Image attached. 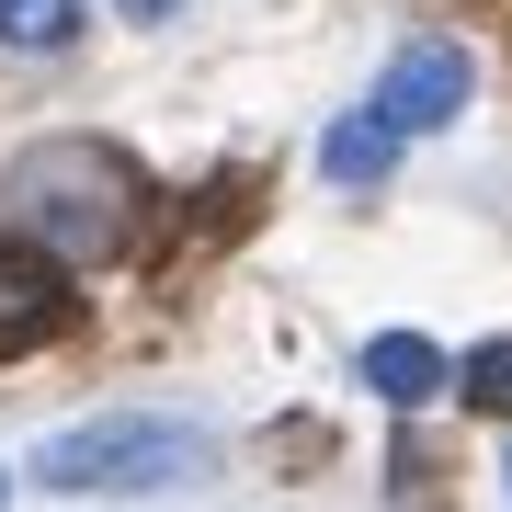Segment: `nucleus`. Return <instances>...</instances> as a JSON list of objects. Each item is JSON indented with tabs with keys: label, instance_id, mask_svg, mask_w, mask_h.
I'll return each mask as SVG.
<instances>
[{
	"label": "nucleus",
	"instance_id": "6e6552de",
	"mask_svg": "<svg viewBox=\"0 0 512 512\" xmlns=\"http://www.w3.org/2000/svg\"><path fill=\"white\" fill-rule=\"evenodd\" d=\"M456 376H467V399H478V410H512V342H478Z\"/></svg>",
	"mask_w": 512,
	"mask_h": 512
},
{
	"label": "nucleus",
	"instance_id": "20e7f679",
	"mask_svg": "<svg viewBox=\"0 0 512 512\" xmlns=\"http://www.w3.org/2000/svg\"><path fill=\"white\" fill-rule=\"evenodd\" d=\"M69 330V285L46 251H0V353H35Z\"/></svg>",
	"mask_w": 512,
	"mask_h": 512
},
{
	"label": "nucleus",
	"instance_id": "7ed1b4c3",
	"mask_svg": "<svg viewBox=\"0 0 512 512\" xmlns=\"http://www.w3.org/2000/svg\"><path fill=\"white\" fill-rule=\"evenodd\" d=\"M467 92H478L467 46H456V35H410V46L376 69V92H365V103H376L399 137H433V126H456V114H467Z\"/></svg>",
	"mask_w": 512,
	"mask_h": 512
},
{
	"label": "nucleus",
	"instance_id": "f03ea898",
	"mask_svg": "<svg viewBox=\"0 0 512 512\" xmlns=\"http://www.w3.org/2000/svg\"><path fill=\"white\" fill-rule=\"evenodd\" d=\"M35 478L46 490H194V478H217V433L183 410H103L46 433Z\"/></svg>",
	"mask_w": 512,
	"mask_h": 512
},
{
	"label": "nucleus",
	"instance_id": "423d86ee",
	"mask_svg": "<svg viewBox=\"0 0 512 512\" xmlns=\"http://www.w3.org/2000/svg\"><path fill=\"white\" fill-rule=\"evenodd\" d=\"M319 171H330L342 194H376L387 171H399V126H387L376 103H365V114H342V126L319 137Z\"/></svg>",
	"mask_w": 512,
	"mask_h": 512
},
{
	"label": "nucleus",
	"instance_id": "0eeeda50",
	"mask_svg": "<svg viewBox=\"0 0 512 512\" xmlns=\"http://www.w3.org/2000/svg\"><path fill=\"white\" fill-rule=\"evenodd\" d=\"M80 35V0H0V46H69Z\"/></svg>",
	"mask_w": 512,
	"mask_h": 512
},
{
	"label": "nucleus",
	"instance_id": "f257e3e1",
	"mask_svg": "<svg viewBox=\"0 0 512 512\" xmlns=\"http://www.w3.org/2000/svg\"><path fill=\"white\" fill-rule=\"evenodd\" d=\"M0 217L35 239L46 262H114L148 217V183L126 148L103 137H35L12 148V171H0Z\"/></svg>",
	"mask_w": 512,
	"mask_h": 512
},
{
	"label": "nucleus",
	"instance_id": "9b49d317",
	"mask_svg": "<svg viewBox=\"0 0 512 512\" xmlns=\"http://www.w3.org/2000/svg\"><path fill=\"white\" fill-rule=\"evenodd\" d=\"M0 501H12V478H0Z\"/></svg>",
	"mask_w": 512,
	"mask_h": 512
},
{
	"label": "nucleus",
	"instance_id": "9d476101",
	"mask_svg": "<svg viewBox=\"0 0 512 512\" xmlns=\"http://www.w3.org/2000/svg\"><path fill=\"white\" fill-rule=\"evenodd\" d=\"M501 490H512V456H501Z\"/></svg>",
	"mask_w": 512,
	"mask_h": 512
},
{
	"label": "nucleus",
	"instance_id": "1a4fd4ad",
	"mask_svg": "<svg viewBox=\"0 0 512 512\" xmlns=\"http://www.w3.org/2000/svg\"><path fill=\"white\" fill-rule=\"evenodd\" d=\"M114 12H137V23H171V12H183V0H114Z\"/></svg>",
	"mask_w": 512,
	"mask_h": 512
},
{
	"label": "nucleus",
	"instance_id": "39448f33",
	"mask_svg": "<svg viewBox=\"0 0 512 512\" xmlns=\"http://www.w3.org/2000/svg\"><path fill=\"white\" fill-rule=\"evenodd\" d=\"M353 376H365V387H376L387 410H421V399H433L444 376H456V365H444V353L421 342V330H376V342L353 353Z\"/></svg>",
	"mask_w": 512,
	"mask_h": 512
}]
</instances>
